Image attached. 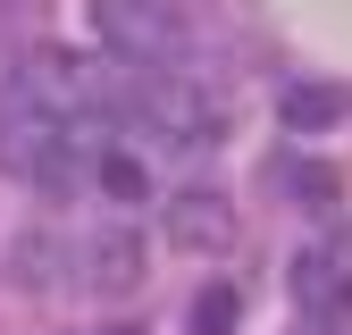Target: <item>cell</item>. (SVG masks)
<instances>
[{"label":"cell","instance_id":"cell-1","mask_svg":"<svg viewBox=\"0 0 352 335\" xmlns=\"http://www.w3.org/2000/svg\"><path fill=\"white\" fill-rule=\"evenodd\" d=\"M93 126H76L59 109H42L25 93H0V176H17L34 193H76L84 176H93Z\"/></svg>","mask_w":352,"mask_h":335},{"label":"cell","instance_id":"cell-2","mask_svg":"<svg viewBox=\"0 0 352 335\" xmlns=\"http://www.w3.org/2000/svg\"><path fill=\"white\" fill-rule=\"evenodd\" d=\"M118 126H135V135H151L168 151H210L218 126H227V109H218V93L201 76H143V67H126Z\"/></svg>","mask_w":352,"mask_h":335},{"label":"cell","instance_id":"cell-3","mask_svg":"<svg viewBox=\"0 0 352 335\" xmlns=\"http://www.w3.org/2000/svg\"><path fill=\"white\" fill-rule=\"evenodd\" d=\"M93 25H101L118 67L185 76V59H193V17L176 9V0H93Z\"/></svg>","mask_w":352,"mask_h":335},{"label":"cell","instance_id":"cell-4","mask_svg":"<svg viewBox=\"0 0 352 335\" xmlns=\"http://www.w3.org/2000/svg\"><path fill=\"white\" fill-rule=\"evenodd\" d=\"M160 227H168V243H176V251H201V260L235 251V235H243L235 201H227V193H210V185H193V193H168Z\"/></svg>","mask_w":352,"mask_h":335},{"label":"cell","instance_id":"cell-5","mask_svg":"<svg viewBox=\"0 0 352 335\" xmlns=\"http://www.w3.org/2000/svg\"><path fill=\"white\" fill-rule=\"evenodd\" d=\"M294 302L311 319V335H336L352 319V260L344 251H302L294 260Z\"/></svg>","mask_w":352,"mask_h":335},{"label":"cell","instance_id":"cell-6","mask_svg":"<svg viewBox=\"0 0 352 335\" xmlns=\"http://www.w3.org/2000/svg\"><path fill=\"white\" fill-rule=\"evenodd\" d=\"M76 285L93 293H135L143 285V243L126 227H84L76 235Z\"/></svg>","mask_w":352,"mask_h":335},{"label":"cell","instance_id":"cell-7","mask_svg":"<svg viewBox=\"0 0 352 335\" xmlns=\"http://www.w3.org/2000/svg\"><path fill=\"white\" fill-rule=\"evenodd\" d=\"M9 268H17V285H76V235L25 227V235L9 243Z\"/></svg>","mask_w":352,"mask_h":335},{"label":"cell","instance_id":"cell-8","mask_svg":"<svg viewBox=\"0 0 352 335\" xmlns=\"http://www.w3.org/2000/svg\"><path fill=\"white\" fill-rule=\"evenodd\" d=\"M93 185H101V193H118V201H135V193H143V159H135V151H118V143H101Z\"/></svg>","mask_w":352,"mask_h":335},{"label":"cell","instance_id":"cell-9","mask_svg":"<svg viewBox=\"0 0 352 335\" xmlns=\"http://www.w3.org/2000/svg\"><path fill=\"white\" fill-rule=\"evenodd\" d=\"M235 319H243V293L235 285H210L193 302V335H235Z\"/></svg>","mask_w":352,"mask_h":335},{"label":"cell","instance_id":"cell-10","mask_svg":"<svg viewBox=\"0 0 352 335\" xmlns=\"http://www.w3.org/2000/svg\"><path fill=\"white\" fill-rule=\"evenodd\" d=\"M285 117H294V126H319V117H336V101H327V93H294Z\"/></svg>","mask_w":352,"mask_h":335}]
</instances>
